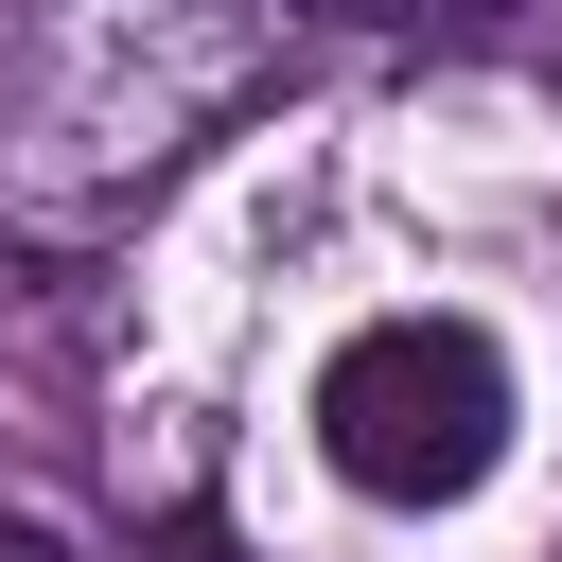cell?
<instances>
[{
  "mask_svg": "<svg viewBox=\"0 0 562 562\" xmlns=\"http://www.w3.org/2000/svg\"><path fill=\"white\" fill-rule=\"evenodd\" d=\"M316 439L351 492L386 509H457L492 457H509V351L474 316H369L334 369H316Z\"/></svg>",
  "mask_w": 562,
  "mask_h": 562,
  "instance_id": "obj_1",
  "label": "cell"
},
{
  "mask_svg": "<svg viewBox=\"0 0 562 562\" xmlns=\"http://www.w3.org/2000/svg\"><path fill=\"white\" fill-rule=\"evenodd\" d=\"M334 18H527V0H334Z\"/></svg>",
  "mask_w": 562,
  "mask_h": 562,
  "instance_id": "obj_2",
  "label": "cell"
},
{
  "mask_svg": "<svg viewBox=\"0 0 562 562\" xmlns=\"http://www.w3.org/2000/svg\"><path fill=\"white\" fill-rule=\"evenodd\" d=\"M0 562H70V544H53V527H35V509H0Z\"/></svg>",
  "mask_w": 562,
  "mask_h": 562,
  "instance_id": "obj_3",
  "label": "cell"
}]
</instances>
